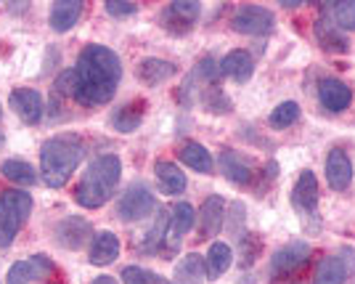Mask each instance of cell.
Masks as SVG:
<instances>
[{
  "label": "cell",
  "mask_w": 355,
  "mask_h": 284,
  "mask_svg": "<svg viewBox=\"0 0 355 284\" xmlns=\"http://www.w3.org/2000/svg\"><path fill=\"white\" fill-rule=\"evenodd\" d=\"M345 279H347V266L337 255L324 258L313 274V284H345Z\"/></svg>",
  "instance_id": "603a6c76"
},
{
  "label": "cell",
  "mask_w": 355,
  "mask_h": 284,
  "mask_svg": "<svg viewBox=\"0 0 355 284\" xmlns=\"http://www.w3.org/2000/svg\"><path fill=\"white\" fill-rule=\"evenodd\" d=\"M350 99H353V93H350V88H347L342 80L329 77V80H324V83L318 85V101H321V106H326L329 112H342V109H347V106H350Z\"/></svg>",
  "instance_id": "9a60e30c"
},
{
  "label": "cell",
  "mask_w": 355,
  "mask_h": 284,
  "mask_svg": "<svg viewBox=\"0 0 355 284\" xmlns=\"http://www.w3.org/2000/svg\"><path fill=\"white\" fill-rule=\"evenodd\" d=\"M292 202H295V208L300 212L315 215V210H318V181H315V176H313L311 170H305L297 178V186L295 192H292Z\"/></svg>",
  "instance_id": "5bb4252c"
},
{
  "label": "cell",
  "mask_w": 355,
  "mask_h": 284,
  "mask_svg": "<svg viewBox=\"0 0 355 284\" xmlns=\"http://www.w3.org/2000/svg\"><path fill=\"white\" fill-rule=\"evenodd\" d=\"M122 282L125 284H173V282H167L164 276H159V274H154V271H148V269H141V266H128V269L122 271Z\"/></svg>",
  "instance_id": "f546056e"
},
{
  "label": "cell",
  "mask_w": 355,
  "mask_h": 284,
  "mask_svg": "<svg viewBox=\"0 0 355 284\" xmlns=\"http://www.w3.org/2000/svg\"><path fill=\"white\" fill-rule=\"evenodd\" d=\"M154 173H157V183H159V189H162V194H183L186 192V173L178 167L175 162H167V160H159V162L154 165Z\"/></svg>",
  "instance_id": "2e32d148"
},
{
  "label": "cell",
  "mask_w": 355,
  "mask_h": 284,
  "mask_svg": "<svg viewBox=\"0 0 355 284\" xmlns=\"http://www.w3.org/2000/svg\"><path fill=\"white\" fill-rule=\"evenodd\" d=\"M90 234H93V228L85 218H64L59 226H56V240H59L61 247H67V250H80L85 242L90 240Z\"/></svg>",
  "instance_id": "7c38bea8"
},
{
  "label": "cell",
  "mask_w": 355,
  "mask_h": 284,
  "mask_svg": "<svg viewBox=\"0 0 355 284\" xmlns=\"http://www.w3.org/2000/svg\"><path fill=\"white\" fill-rule=\"evenodd\" d=\"M231 260H234V250H231V244H225V242H212V247H209L207 253V279H218L223 276L225 271L231 269Z\"/></svg>",
  "instance_id": "cb8c5ba5"
},
{
  "label": "cell",
  "mask_w": 355,
  "mask_h": 284,
  "mask_svg": "<svg viewBox=\"0 0 355 284\" xmlns=\"http://www.w3.org/2000/svg\"><path fill=\"white\" fill-rule=\"evenodd\" d=\"M308 258H311V244L292 242V244H286V247H282L279 253L273 255L270 271H273V276H289V274H297L308 263Z\"/></svg>",
  "instance_id": "52a82bcc"
},
{
  "label": "cell",
  "mask_w": 355,
  "mask_h": 284,
  "mask_svg": "<svg viewBox=\"0 0 355 284\" xmlns=\"http://www.w3.org/2000/svg\"><path fill=\"white\" fill-rule=\"evenodd\" d=\"M11 109L27 125H37V122L43 120V96L35 88H16L11 93Z\"/></svg>",
  "instance_id": "30bf717a"
},
{
  "label": "cell",
  "mask_w": 355,
  "mask_h": 284,
  "mask_svg": "<svg viewBox=\"0 0 355 284\" xmlns=\"http://www.w3.org/2000/svg\"><path fill=\"white\" fill-rule=\"evenodd\" d=\"M141 122H144V101L119 106L117 112L112 115V128L119 131V133H133V131H138Z\"/></svg>",
  "instance_id": "d4e9b609"
},
{
  "label": "cell",
  "mask_w": 355,
  "mask_h": 284,
  "mask_svg": "<svg viewBox=\"0 0 355 284\" xmlns=\"http://www.w3.org/2000/svg\"><path fill=\"white\" fill-rule=\"evenodd\" d=\"M300 120V106L295 101H284L273 109V115H270V125L273 128H289V125H295Z\"/></svg>",
  "instance_id": "4dcf8cb0"
},
{
  "label": "cell",
  "mask_w": 355,
  "mask_h": 284,
  "mask_svg": "<svg viewBox=\"0 0 355 284\" xmlns=\"http://www.w3.org/2000/svg\"><path fill=\"white\" fill-rule=\"evenodd\" d=\"M175 276H178V282H183V284H202L207 279V266H205V260H202L199 255L191 253L178 263Z\"/></svg>",
  "instance_id": "484cf974"
},
{
  "label": "cell",
  "mask_w": 355,
  "mask_h": 284,
  "mask_svg": "<svg viewBox=\"0 0 355 284\" xmlns=\"http://www.w3.org/2000/svg\"><path fill=\"white\" fill-rule=\"evenodd\" d=\"M122 178V162L117 154H101L98 160L88 165V170L83 173V178L74 189L77 205L85 210H98L114 197L117 183Z\"/></svg>",
  "instance_id": "7a4b0ae2"
},
{
  "label": "cell",
  "mask_w": 355,
  "mask_h": 284,
  "mask_svg": "<svg viewBox=\"0 0 355 284\" xmlns=\"http://www.w3.org/2000/svg\"><path fill=\"white\" fill-rule=\"evenodd\" d=\"M326 178L334 192H347L353 181V162L342 149H331L326 157Z\"/></svg>",
  "instance_id": "8fae6325"
},
{
  "label": "cell",
  "mask_w": 355,
  "mask_h": 284,
  "mask_svg": "<svg viewBox=\"0 0 355 284\" xmlns=\"http://www.w3.org/2000/svg\"><path fill=\"white\" fill-rule=\"evenodd\" d=\"M241 253H244V266H250L252 260H254V253H257V240L254 237H244L241 240Z\"/></svg>",
  "instance_id": "e575fe53"
},
{
  "label": "cell",
  "mask_w": 355,
  "mask_h": 284,
  "mask_svg": "<svg viewBox=\"0 0 355 284\" xmlns=\"http://www.w3.org/2000/svg\"><path fill=\"white\" fill-rule=\"evenodd\" d=\"M93 284H117L114 276H98V279H93Z\"/></svg>",
  "instance_id": "d590c367"
},
{
  "label": "cell",
  "mask_w": 355,
  "mask_h": 284,
  "mask_svg": "<svg viewBox=\"0 0 355 284\" xmlns=\"http://www.w3.org/2000/svg\"><path fill=\"white\" fill-rule=\"evenodd\" d=\"M334 24L340 30L355 32V0H345L334 6Z\"/></svg>",
  "instance_id": "1f68e13d"
},
{
  "label": "cell",
  "mask_w": 355,
  "mask_h": 284,
  "mask_svg": "<svg viewBox=\"0 0 355 284\" xmlns=\"http://www.w3.org/2000/svg\"><path fill=\"white\" fill-rule=\"evenodd\" d=\"M85 154V144L83 138L74 133H61L48 138L40 149V170H43V181L51 189H61L67 186L77 165L83 162Z\"/></svg>",
  "instance_id": "3957f363"
},
{
  "label": "cell",
  "mask_w": 355,
  "mask_h": 284,
  "mask_svg": "<svg viewBox=\"0 0 355 284\" xmlns=\"http://www.w3.org/2000/svg\"><path fill=\"white\" fill-rule=\"evenodd\" d=\"M231 27L241 35H268L276 27V16L263 6H241L236 14L231 16Z\"/></svg>",
  "instance_id": "5b68a950"
},
{
  "label": "cell",
  "mask_w": 355,
  "mask_h": 284,
  "mask_svg": "<svg viewBox=\"0 0 355 284\" xmlns=\"http://www.w3.org/2000/svg\"><path fill=\"white\" fill-rule=\"evenodd\" d=\"M0 117H3V106H0Z\"/></svg>",
  "instance_id": "74e56055"
},
{
  "label": "cell",
  "mask_w": 355,
  "mask_h": 284,
  "mask_svg": "<svg viewBox=\"0 0 355 284\" xmlns=\"http://www.w3.org/2000/svg\"><path fill=\"white\" fill-rule=\"evenodd\" d=\"M0 173H3V178H8L11 183H19V186H32L37 181L35 167L30 162H24V160H6L0 165Z\"/></svg>",
  "instance_id": "83f0119b"
},
{
  "label": "cell",
  "mask_w": 355,
  "mask_h": 284,
  "mask_svg": "<svg viewBox=\"0 0 355 284\" xmlns=\"http://www.w3.org/2000/svg\"><path fill=\"white\" fill-rule=\"evenodd\" d=\"M138 8L133 3H119V0H109L106 3V14L109 16H133Z\"/></svg>",
  "instance_id": "836d02e7"
},
{
  "label": "cell",
  "mask_w": 355,
  "mask_h": 284,
  "mask_svg": "<svg viewBox=\"0 0 355 284\" xmlns=\"http://www.w3.org/2000/svg\"><path fill=\"white\" fill-rule=\"evenodd\" d=\"M254 72V61L247 51H231L220 59V77H231L236 83H247Z\"/></svg>",
  "instance_id": "ac0fdd59"
},
{
  "label": "cell",
  "mask_w": 355,
  "mask_h": 284,
  "mask_svg": "<svg viewBox=\"0 0 355 284\" xmlns=\"http://www.w3.org/2000/svg\"><path fill=\"white\" fill-rule=\"evenodd\" d=\"M0 147H3V135H0Z\"/></svg>",
  "instance_id": "8d00e7d4"
},
{
  "label": "cell",
  "mask_w": 355,
  "mask_h": 284,
  "mask_svg": "<svg viewBox=\"0 0 355 284\" xmlns=\"http://www.w3.org/2000/svg\"><path fill=\"white\" fill-rule=\"evenodd\" d=\"M180 160H183V165H189L191 170H196V173H212V167H215L209 151L202 144H196V141H189L180 149Z\"/></svg>",
  "instance_id": "4316f807"
},
{
  "label": "cell",
  "mask_w": 355,
  "mask_h": 284,
  "mask_svg": "<svg viewBox=\"0 0 355 284\" xmlns=\"http://www.w3.org/2000/svg\"><path fill=\"white\" fill-rule=\"evenodd\" d=\"M117 258H119L117 234H112V231H98L93 244H90L88 260L93 266H109V263H114Z\"/></svg>",
  "instance_id": "e0dca14e"
},
{
  "label": "cell",
  "mask_w": 355,
  "mask_h": 284,
  "mask_svg": "<svg viewBox=\"0 0 355 284\" xmlns=\"http://www.w3.org/2000/svg\"><path fill=\"white\" fill-rule=\"evenodd\" d=\"M178 67L173 61H164V59H144L141 67H138V77L146 83V85H159L164 80L175 77Z\"/></svg>",
  "instance_id": "7402d4cb"
},
{
  "label": "cell",
  "mask_w": 355,
  "mask_h": 284,
  "mask_svg": "<svg viewBox=\"0 0 355 284\" xmlns=\"http://www.w3.org/2000/svg\"><path fill=\"white\" fill-rule=\"evenodd\" d=\"M53 274V263L45 255H32L30 260H19L8 269V284H32Z\"/></svg>",
  "instance_id": "ba28073f"
},
{
  "label": "cell",
  "mask_w": 355,
  "mask_h": 284,
  "mask_svg": "<svg viewBox=\"0 0 355 284\" xmlns=\"http://www.w3.org/2000/svg\"><path fill=\"white\" fill-rule=\"evenodd\" d=\"M157 208V199H154V194L148 192L146 186H130L125 194H122V199H119L117 205V212L122 221H128V224H133V221H144L146 215H151Z\"/></svg>",
  "instance_id": "8992f818"
},
{
  "label": "cell",
  "mask_w": 355,
  "mask_h": 284,
  "mask_svg": "<svg viewBox=\"0 0 355 284\" xmlns=\"http://www.w3.org/2000/svg\"><path fill=\"white\" fill-rule=\"evenodd\" d=\"M315 37H318V43L324 51H331V53H345L350 43H347V37L342 35V30L331 22V19H326L321 16L318 22H315Z\"/></svg>",
  "instance_id": "44dd1931"
},
{
  "label": "cell",
  "mask_w": 355,
  "mask_h": 284,
  "mask_svg": "<svg viewBox=\"0 0 355 284\" xmlns=\"http://www.w3.org/2000/svg\"><path fill=\"white\" fill-rule=\"evenodd\" d=\"M162 24L167 27V30L173 32V35H186V32L193 27V22H189V19H183V16H178L170 6L162 11Z\"/></svg>",
  "instance_id": "d6a6232c"
},
{
  "label": "cell",
  "mask_w": 355,
  "mask_h": 284,
  "mask_svg": "<svg viewBox=\"0 0 355 284\" xmlns=\"http://www.w3.org/2000/svg\"><path fill=\"white\" fill-rule=\"evenodd\" d=\"M32 212V197L27 192H6L0 194V250L11 247L21 226Z\"/></svg>",
  "instance_id": "277c9868"
},
{
  "label": "cell",
  "mask_w": 355,
  "mask_h": 284,
  "mask_svg": "<svg viewBox=\"0 0 355 284\" xmlns=\"http://www.w3.org/2000/svg\"><path fill=\"white\" fill-rule=\"evenodd\" d=\"M193 221H196V212L189 202H180L170 210V224H167V234H164V247L167 250H175L180 240L193 228Z\"/></svg>",
  "instance_id": "9c48e42d"
},
{
  "label": "cell",
  "mask_w": 355,
  "mask_h": 284,
  "mask_svg": "<svg viewBox=\"0 0 355 284\" xmlns=\"http://www.w3.org/2000/svg\"><path fill=\"white\" fill-rule=\"evenodd\" d=\"M122 80L119 56L106 45H85L72 69V99L83 106L109 104Z\"/></svg>",
  "instance_id": "6da1fadb"
},
{
  "label": "cell",
  "mask_w": 355,
  "mask_h": 284,
  "mask_svg": "<svg viewBox=\"0 0 355 284\" xmlns=\"http://www.w3.org/2000/svg\"><path fill=\"white\" fill-rule=\"evenodd\" d=\"M220 170L223 176L228 181H234V183H250L252 181V162L247 157H241V151H234V149H225L220 154Z\"/></svg>",
  "instance_id": "d6986e66"
},
{
  "label": "cell",
  "mask_w": 355,
  "mask_h": 284,
  "mask_svg": "<svg viewBox=\"0 0 355 284\" xmlns=\"http://www.w3.org/2000/svg\"><path fill=\"white\" fill-rule=\"evenodd\" d=\"M223 218H225V202L220 197H207L199 210V240H212L220 234Z\"/></svg>",
  "instance_id": "4fadbf2b"
},
{
  "label": "cell",
  "mask_w": 355,
  "mask_h": 284,
  "mask_svg": "<svg viewBox=\"0 0 355 284\" xmlns=\"http://www.w3.org/2000/svg\"><path fill=\"white\" fill-rule=\"evenodd\" d=\"M83 3L80 0H56L51 6V27L56 32H69L80 22Z\"/></svg>",
  "instance_id": "ffe728a7"
},
{
  "label": "cell",
  "mask_w": 355,
  "mask_h": 284,
  "mask_svg": "<svg viewBox=\"0 0 355 284\" xmlns=\"http://www.w3.org/2000/svg\"><path fill=\"white\" fill-rule=\"evenodd\" d=\"M202 101H205L207 112H212V115H228V112L234 109V106H231V99H228L218 85H207L205 93H202Z\"/></svg>",
  "instance_id": "f1b7e54d"
}]
</instances>
